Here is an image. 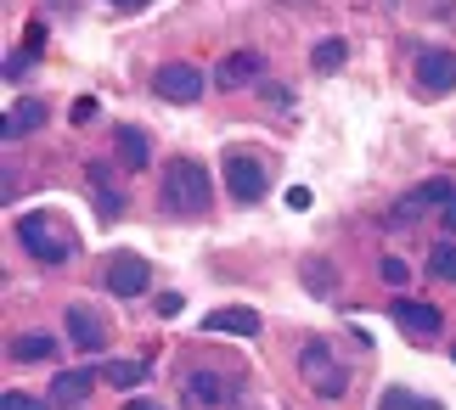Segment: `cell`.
<instances>
[{"mask_svg":"<svg viewBox=\"0 0 456 410\" xmlns=\"http://www.w3.org/2000/svg\"><path fill=\"white\" fill-rule=\"evenodd\" d=\"M102 377H108V388H135V382L147 377V366L142 360H108V366H102Z\"/></svg>","mask_w":456,"mask_h":410,"instance_id":"19","label":"cell"},{"mask_svg":"<svg viewBox=\"0 0 456 410\" xmlns=\"http://www.w3.org/2000/svg\"><path fill=\"white\" fill-rule=\"evenodd\" d=\"M378 410H440V399H423V394H411V388H383Z\"/></svg>","mask_w":456,"mask_h":410,"instance_id":"18","label":"cell"},{"mask_svg":"<svg viewBox=\"0 0 456 410\" xmlns=\"http://www.w3.org/2000/svg\"><path fill=\"white\" fill-rule=\"evenodd\" d=\"M428 270L440 276V281H456V242H440V247H434V253H428Z\"/></svg>","mask_w":456,"mask_h":410,"instance_id":"22","label":"cell"},{"mask_svg":"<svg viewBox=\"0 0 456 410\" xmlns=\"http://www.w3.org/2000/svg\"><path fill=\"white\" fill-rule=\"evenodd\" d=\"M383 281H389V287H406V281H411V264L406 259H383Z\"/></svg>","mask_w":456,"mask_h":410,"instance_id":"24","label":"cell"},{"mask_svg":"<svg viewBox=\"0 0 456 410\" xmlns=\"http://www.w3.org/2000/svg\"><path fill=\"white\" fill-rule=\"evenodd\" d=\"M91 118H96V101L79 96V101H74V124H91Z\"/></svg>","mask_w":456,"mask_h":410,"instance_id":"27","label":"cell"},{"mask_svg":"<svg viewBox=\"0 0 456 410\" xmlns=\"http://www.w3.org/2000/svg\"><path fill=\"white\" fill-rule=\"evenodd\" d=\"M254 79H259V57H254V51H232V57L220 62V84H225V91L254 84Z\"/></svg>","mask_w":456,"mask_h":410,"instance_id":"16","label":"cell"},{"mask_svg":"<svg viewBox=\"0 0 456 410\" xmlns=\"http://www.w3.org/2000/svg\"><path fill=\"white\" fill-rule=\"evenodd\" d=\"M299 371H305V382H310L315 399H338V394H349V371L332 360L327 343H305V349H299Z\"/></svg>","mask_w":456,"mask_h":410,"instance_id":"3","label":"cell"},{"mask_svg":"<svg viewBox=\"0 0 456 410\" xmlns=\"http://www.w3.org/2000/svg\"><path fill=\"white\" fill-rule=\"evenodd\" d=\"M395 320L406 332H417V337H434V332L445 326V315L434 310V304H417V298H395Z\"/></svg>","mask_w":456,"mask_h":410,"instance_id":"10","label":"cell"},{"mask_svg":"<svg viewBox=\"0 0 456 410\" xmlns=\"http://www.w3.org/2000/svg\"><path fill=\"white\" fill-rule=\"evenodd\" d=\"M451 360H456V354H451Z\"/></svg>","mask_w":456,"mask_h":410,"instance_id":"32","label":"cell"},{"mask_svg":"<svg viewBox=\"0 0 456 410\" xmlns=\"http://www.w3.org/2000/svg\"><path fill=\"white\" fill-rule=\"evenodd\" d=\"M417 91L423 96H451L456 91V51H423V57H417Z\"/></svg>","mask_w":456,"mask_h":410,"instance_id":"7","label":"cell"},{"mask_svg":"<svg viewBox=\"0 0 456 410\" xmlns=\"http://www.w3.org/2000/svg\"><path fill=\"white\" fill-rule=\"evenodd\" d=\"M152 91L164 96V101H175V107H186V101H198L208 84H203V74H198L191 62H164V68L152 74Z\"/></svg>","mask_w":456,"mask_h":410,"instance_id":"5","label":"cell"},{"mask_svg":"<svg viewBox=\"0 0 456 410\" xmlns=\"http://www.w3.org/2000/svg\"><path fill=\"white\" fill-rule=\"evenodd\" d=\"M68 343H74L79 354H102V349H108V326L96 320L91 304H68Z\"/></svg>","mask_w":456,"mask_h":410,"instance_id":"8","label":"cell"},{"mask_svg":"<svg viewBox=\"0 0 456 410\" xmlns=\"http://www.w3.org/2000/svg\"><path fill=\"white\" fill-rule=\"evenodd\" d=\"M147 287H152V270H147L142 253H113L108 259V293L113 298H142Z\"/></svg>","mask_w":456,"mask_h":410,"instance_id":"6","label":"cell"},{"mask_svg":"<svg viewBox=\"0 0 456 410\" xmlns=\"http://www.w3.org/2000/svg\"><path fill=\"white\" fill-rule=\"evenodd\" d=\"M164 208L169 213H203L208 203H215V181H208V164H198V157H169L164 164Z\"/></svg>","mask_w":456,"mask_h":410,"instance_id":"1","label":"cell"},{"mask_svg":"<svg viewBox=\"0 0 456 410\" xmlns=\"http://www.w3.org/2000/svg\"><path fill=\"white\" fill-rule=\"evenodd\" d=\"M411 197H417V203H428V208H451V203H456V186H451V181H423V186L411 191Z\"/></svg>","mask_w":456,"mask_h":410,"instance_id":"21","label":"cell"},{"mask_svg":"<svg viewBox=\"0 0 456 410\" xmlns=\"http://www.w3.org/2000/svg\"><path fill=\"white\" fill-rule=\"evenodd\" d=\"M305 281H310V293H332V281H338V276H332L322 259H310L305 264Z\"/></svg>","mask_w":456,"mask_h":410,"instance_id":"23","label":"cell"},{"mask_svg":"<svg viewBox=\"0 0 456 410\" xmlns=\"http://www.w3.org/2000/svg\"><path fill=\"white\" fill-rule=\"evenodd\" d=\"M344 57H349L344 40H322V45L310 51V68H315V74H332V68H344Z\"/></svg>","mask_w":456,"mask_h":410,"instance_id":"20","label":"cell"},{"mask_svg":"<svg viewBox=\"0 0 456 410\" xmlns=\"http://www.w3.org/2000/svg\"><path fill=\"white\" fill-rule=\"evenodd\" d=\"M125 410H164V405H152V399H130Z\"/></svg>","mask_w":456,"mask_h":410,"instance_id":"31","label":"cell"},{"mask_svg":"<svg viewBox=\"0 0 456 410\" xmlns=\"http://www.w3.org/2000/svg\"><path fill=\"white\" fill-rule=\"evenodd\" d=\"M203 326L208 332H232V337H259V315L254 310H215Z\"/></svg>","mask_w":456,"mask_h":410,"instance_id":"15","label":"cell"},{"mask_svg":"<svg viewBox=\"0 0 456 410\" xmlns=\"http://www.w3.org/2000/svg\"><path fill=\"white\" fill-rule=\"evenodd\" d=\"M108 6H118V12H142L147 0H108Z\"/></svg>","mask_w":456,"mask_h":410,"instance_id":"29","label":"cell"},{"mask_svg":"<svg viewBox=\"0 0 456 410\" xmlns=\"http://www.w3.org/2000/svg\"><path fill=\"white\" fill-rule=\"evenodd\" d=\"M113 152L125 169H147L152 164V147H147V130H135V124H118L113 130Z\"/></svg>","mask_w":456,"mask_h":410,"instance_id":"11","label":"cell"},{"mask_svg":"<svg viewBox=\"0 0 456 410\" xmlns=\"http://www.w3.org/2000/svg\"><path fill=\"white\" fill-rule=\"evenodd\" d=\"M288 208H310V186H293L288 191Z\"/></svg>","mask_w":456,"mask_h":410,"instance_id":"28","label":"cell"},{"mask_svg":"<svg viewBox=\"0 0 456 410\" xmlns=\"http://www.w3.org/2000/svg\"><path fill=\"white\" fill-rule=\"evenodd\" d=\"M181 310H186L181 293H164V298H158V315H181Z\"/></svg>","mask_w":456,"mask_h":410,"instance_id":"26","label":"cell"},{"mask_svg":"<svg viewBox=\"0 0 456 410\" xmlns=\"http://www.w3.org/2000/svg\"><path fill=\"white\" fill-rule=\"evenodd\" d=\"M225 191H232L237 203H259L271 191L265 164H259L254 152H225Z\"/></svg>","mask_w":456,"mask_h":410,"instance_id":"4","label":"cell"},{"mask_svg":"<svg viewBox=\"0 0 456 410\" xmlns=\"http://www.w3.org/2000/svg\"><path fill=\"white\" fill-rule=\"evenodd\" d=\"M85 174H91V186H96V213H102V220H118V213H125V197H118V191L108 186V169H102V164H91V169H85Z\"/></svg>","mask_w":456,"mask_h":410,"instance_id":"17","label":"cell"},{"mask_svg":"<svg viewBox=\"0 0 456 410\" xmlns=\"http://www.w3.org/2000/svg\"><path fill=\"white\" fill-rule=\"evenodd\" d=\"M0 410H45V399H34V394H17V388H6Z\"/></svg>","mask_w":456,"mask_h":410,"instance_id":"25","label":"cell"},{"mask_svg":"<svg viewBox=\"0 0 456 410\" xmlns=\"http://www.w3.org/2000/svg\"><path fill=\"white\" fill-rule=\"evenodd\" d=\"M17 242H23L40 264H68L79 253L74 230H68L57 213H23V220H17Z\"/></svg>","mask_w":456,"mask_h":410,"instance_id":"2","label":"cell"},{"mask_svg":"<svg viewBox=\"0 0 456 410\" xmlns=\"http://www.w3.org/2000/svg\"><path fill=\"white\" fill-rule=\"evenodd\" d=\"M186 399L203 405V410H220L225 399H232V382H225L220 371H198V366H191L186 371Z\"/></svg>","mask_w":456,"mask_h":410,"instance_id":"9","label":"cell"},{"mask_svg":"<svg viewBox=\"0 0 456 410\" xmlns=\"http://www.w3.org/2000/svg\"><path fill=\"white\" fill-rule=\"evenodd\" d=\"M440 220H445V230H451V237H456V203H451V208L440 213Z\"/></svg>","mask_w":456,"mask_h":410,"instance_id":"30","label":"cell"},{"mask_svg":"<svg viewBox=\"0 0 456 410\" xmlns=\"http://www.w3.org/2000/svg\"><path fill=\"white\" fill-rule=\"evenodd\" d=\"M96 377H102V371H91V366H85V371H62V377L51 382V405H79L85 394H91Z\"/></svg>","mask_w":456,"mask_h":410,"instance_id":"14","label":"cell"},{"mask_svg":"<svg viewBox=\"0 0 456 410\" xmlns=\"http://www.w3.org/2000/svg\"><path fill=\"white\" fill-rule=\"evenodd\" d=\"M51 354H57V337H45V332H23L6 343V360H17V366H40Z\"/></svg>","mask_w":456,"mask_h":410,"instance_id":"12","label":"cell"},{"mask_svg":"<svg viewBox=\"0 0 456 410\" xmlns=\"http://www.w3.org/2000/svg\"><path fill=\"white\" fill-rule=\"evenodd\" d=\"M40 124H45V101H17L12 107V113H6V130H0V135H6V141H23V135H34V130H40Z\"/></svg>","mask_w":456,"mask_h":410,"instance_id":"13","label":"cell"}]
</instances>
